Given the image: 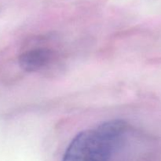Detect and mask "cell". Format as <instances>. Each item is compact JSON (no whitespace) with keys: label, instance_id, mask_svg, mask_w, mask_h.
Listing matches in <instances>:
<instances>
[{"label":"cell","instance_id":"2","mask_svg":"<svg viewBox=\"0 0 161 161\" xmlns=\"http://www.w3.org/2000/svg\"><path fill=\"white\" fill-rule=\"evenodd\" d=\"M53 58V50L45 47H39L22 53L19 58V64L25 71L36 72L50 64Z\"/></svg>","mask_w":161,"mask_h":161},{"label":"cell","instance_id":"1","mask_svg":"<svg viewBox=\"0 0 161 161\" xmlns=\"http://www.w3.org/2000/svg\"><path fill=\"white\" fill-rule=\"evenodd\" d=\"M127 129L124 120L113 119L83 130L71 142L62 161H110Z\"/></svg>","mask_w":161,"mask_h":161}]
</instances>
